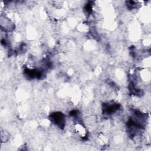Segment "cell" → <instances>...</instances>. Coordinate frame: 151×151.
<instances>
[{"mask_svg":"<svg viewBox=\"0 0 151 151\" xmlns=\"http://www.w3.org/2000/svg\"><path fill=\"white\" fill-rule=\"evenodd\" d=\"M51 118L55 124H56L60 127H64L65 119H64V116L62 113H53L51 114Z\"/></svg>","mask_w":151,"mask_h":151,"instance_id":"cell-1","label":"cell"}]
</instances>
